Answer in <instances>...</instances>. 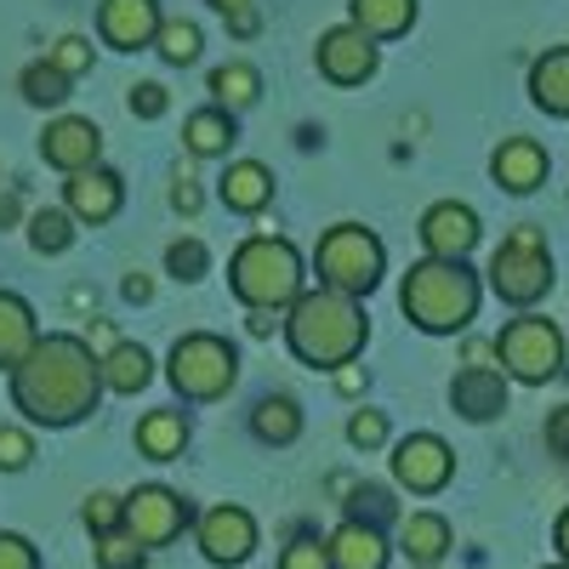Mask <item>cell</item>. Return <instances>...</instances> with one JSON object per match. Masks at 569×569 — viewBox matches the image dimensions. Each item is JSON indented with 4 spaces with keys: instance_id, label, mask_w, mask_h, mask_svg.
<instances>
[{
    "instance_id": "7",
    "label": "cell",
    "mask_w": 569,
    "mask_h": 569,
    "mask_svg": "<svg viewBox=\"0 0 569 569\" xmlns=\"http://www.w3.org/2000/svg\"><path fill=\"white\" fill-rule=\"evenodd\" d=\"M166 376L171 388L182 399L194 405H211L233 388V376H240V359H233V348L222 337H211V330H194V337H177L171 359H166Z\"/></svg>"
},
{
    "instance_id": "52",
    "label": "cell",
    "mask_w": 569,
    "mask_h": 569,
    "mask_svg": "<svg viewBox=\"0 0 569 569\" xmlns=\"http://www.w3.org/2000/svg\"><path fill=\"white\" fill-rule=\"evenodd\" d=\"M558 569H569V563H558Z\"/></svg>"
},
{
    "instance_id": "8",
    "label": "cell",
    "mask_w": 569,
    "mask_h": 569,
    "mask_svg": "<svg viewBox=\"0 0 569 569\" xmlns=\"http://www.w3.org/2000/svg\"><path fill=\"white\" fill-rule=\"evenodd\" d=\"M496 359H501L507 376H518V382H547L563 365V337H558L552 319H536V313L507 319L501 337H496Z\"/></svg>"
},
{
    "instance_id": "42",
    "label": "cell",
    "mask_w": 569,
    "mask_h": 569,
    "mask_svg": "<svg viewBox=\"0 0 569 569\" xmlns=\"http://www.w3.org/2000/svg\"><path fill=\"white\" fill-rule=\"evenodd\" d=\"M547 445H552V450H558V456L569 461V405L547 416Z\"/></svg>"
},
{
    "instance_id": "13",
    "label": "cell",
    "mask_w": 569,
    "mask_h": 569,
    "mask_svg": "<svg viewBox=\"0 0 569 569\" xmlns=\"http://www.w3.org/2000/svg\"><path fill=\"white\" fill-rule=\"evenodd\" d=\"M40 154H46V166H58L63 177H80V171H91L103 160V131L91 120H80V114H58L52 126L40 131Z\"/></svg>"
},
{
    "instance_id": "50",
    "label": "cell",
    "mask_w": 569,
    "mask_h": 569,
    "mask_svg": "<svg viewBox=\"0 0 569 569\" xmlns=\"http://www.w3.org/2000/svg\"><path fill=\"white\" fill-rule=\"evenodd\" d=\"M273 325H279V319H273V313H262V308H257V313H251V337H268V330H273Z\"/></svg>"
},
{
    "instance_id": "19",
    "label": "cell",
    "mask_w": 569,
    "mask_h": 569,
    "mask_svg": "<svg viewBox=\"0 0 569 569\" xmlns=\"http://www.w3.org/2000/svg\"><path fill=\"white\" fill-rule=\"evenodd\" d=\"M40 342V330H34V308L18 297V291H0V370H18Z\"/></svg>"
},
{
    "instance_id": "39",
    "label": "cell",
    "mask_w": 569,
    "mask_h": 569,
    "mask_svg": "<svg viewBox=\"0 0 569 569\" xmlns=\"http://www.w3.org/2000/svg\"><path fill=\"white\" fill-rule=\"evenodd\" d=\"M126 103H131V114H137V120H160V114L171 109V98H166V86H160V80H137Z\"/></svg>"
},
{
    "instance_id": "25",
    "label": "cell",
    "mask_w": 569,
    "mask_h": 569,
    "mask_svg": "<svg viewBox=\"0 0 569 569\" xmlns=\"http://www.w3.org/2000/svg\"><path fill=\"white\" fill-rule=\"evenodd\" d=\"M182 445H188L182 410H149V416L137 421V450L149 456V461H171V456H182Z\"/></svg>"
},
{
    "instance_id": "11",
    "label": "cell",
    "mask_w": 569,
    "mask_h": 569,
    "mask_svg": "<svg viewBox=\"0 0 569 569\" xmlns=\"http://www.w3.org/2000/svg\"><path fill=\"white\" fill-rule=\"evenodd\" d=\"M450 472H456V456H450V445H445L439 433H410V439H399V450H393V479H399L405 490L433 496V490L450 485Z\"/></svg>"
},
{
    "instance_id": "16",
    "label": "cell",
    "mask_w": 569,
    "mask_h": 569,
    "mask_svg": "<svg viewBox=\"0 0 569 569\" xmlns=\"http://www.w3.org/2000/svg\"><path fill=\"white\" fill-rule=\"evenodd\" d=\"M120 200H126V182L109 166H91V171L63 182V211L80 217V222H109L120 211Z\"/></svg>"
},
{
    "instance_id": "37",
    "label": "cell",
    "mask_w": 569,
    "mask_h": 569,
    "mask_svg": "<svg viewBox=\"0 0 569 569\" xmlns=\"http://www.w3.org/2000/svg\"><path fill=\"white\" fill-rule=\"evenodd\" d=\"M98 563H103V569H142L149 558H142V547L120 530V536H103V541H98Z\"/></svg>"
},
{
    "instance_id": "47",
    "label": "cell",
    "mask_w": 569,
    "mask_h": 569,
    "mask_svg": "<svg viewBox=\"0 0 569 569\" xmlns=\"http://www.w3.org/2000/svg\"><path fill=\"white\" fill-rule=\"evenodd\" d=\"M211 7H217L222 18H246V12H257V7H251V0H211Z\"/></svg>"
},
{
    "instance_id": "32",
    "label": "cell",
    "mask_w": 569,
    "mask_h": 569,
    "mask_svg": "<svg viewBox=\"0 0 569 569\" xmlns=\"http://www.w3.org/2000/svg\"><path fill=\"white\" fill-rule=\"evenodd\" d=\"M154 52L166 63H194L200 58V23H188V18H166L160 40H154Z\"/></svg>"
},
{
    "instance_id": "5",
    "label": "cell",
    "mask_w": 569,
    "mask_h": 569,
    "mask_svg": "<svg viewBox=\"0 0 569 569\" xmlns=\"http://www.w3.org/2000/svg\"><path fill=\"white\" fill-rule=\"evenodd\" d=\"M382 240L365 228V222H337L319 233V251H313V268H319V284L325 291H342V297H370L376 279H382Z\"/></svg>"
},
{
    "instance_id": "3",
    "label": "cell",
    "mask_w": 569,
    "mask_h": 569,
    "mask_svg": "<svg viewBox=\"0 0 569 569\" xmlns=\"http://www.w3.org/2000/svg\"><path fill=\"white\" fill-rule=\"evenodd\" d=\"M399 308L416 330L427 337H450V330H467L472 313H479V273L467 262H439L427 257L405 273L399 284Z\"/></svg>"
},
{
    "instance_id": "27",
    "label": "cell",
    "mask_w": 569,
    "mask_h": 569,
    "mask_svg": "<svg viewBox=\"0 0 569 569\" xmlns=\"http://www.w3.org/2000/svg\"><path fill=\"white\" fill-rule=\"evenodd\" d=\"M211 98H217V109L240 114L262 98V74L251 63H222V69H211Z\"/></svg>"
},
{
    "instance_id": "38",
    "label": "cell",
    "mask_w": 569,
    "mask_h": 569,
    "mask_svg": "<svg viewBox=\"0 0 569 569\" xmlns=\"http://www.w3.org/2000/svg\"><path fill=\"white\" fill-rule=\"evenodd\" d=\"M348 439H353L359 450L388 445V416H382V410H353V416H348Z\"/></svg>"
},
{
    "instance_id": "9",
    "label": "cell",
    "mask_w": 569,
    "mask_h": 569,
    "mask_svg": "<svg viewBox=\"0 0 569 569\" xmlns=\"http://www.w3.org/2000/svg\"><path fill=\"white\" fill-rule=\"evenodd\" d=\"M188 518H194V507H188L177 490L166 485H142L126 496V536L149 552V547H166L188 530Z\"/></svg>"
},
{
    "instance_id": "28",
    "label": "cell",
    "mask_w": 569,
    "mask_h": 569,
    "mask_svg": "<svg viewBox=\"0 0 569 569\" xmlns=\"http://www.w3.org/2000/svg\"><path fill=\"white\" fill-rule=\"evenodd\" d=\"M251 427H257V439L262 445H291L302 433V410L291 393H268L257 410H251Z\"/></svg>"
},
{
    "instance_id": "2",
    "label": "cell",
    "mask_w": 569,
    "mask_h": 569,
    "mask_svg": "<svg viewBox=\"0 0 569 569\" xmlns=\"http://www.w3.org/2000/svg\"><path fill=\"white\" fill-rule=\"evenodd\" d=\"M284 342H291V353L313 370H342L365 353L370 319L353 297L319 284V291H302L291 308H284Z\"/></svg>"
},
{
    "instance_id": "51",
    "label": "cell",
    "mask_w": 569,
    "mask_h": 569,
    "mask_svg": "<svg viewBox=\"0 0 569 569\" xmlns=\"http://www.w3.org/2000/svg\"><path fill=\"white\" fill-rule=\"evenodd\" d=\"M410 569H439V563H410Z\"/></svg>"
},
{
    "instance_id": "15",
    "label": "cell",
    "mask_w": 569,
    "mask_h": 569,
    "mask_svg": "<svg viewBox=\"0 0 569 569\" xmlns=\"http://www.w3.org/2000/svg\"><path fill=\"white\" fill-rule=\"evenodd\" d=\"M200 552L211 563H246L257 552V518L246 507H211L200 518Z\"/></svg>"
},
{
    "instance_id": "33",
    "label": "cell",
    "mask_w": 569,
    "mask_h": 569,
    "mask_svg": "<svg viewBox=\"0 0 569 569\" xmlns=\"http://www.w3.org/2000/svg\"><path fill=\"white\" fill-rule=\"evenodd\" d=\"M86 530H98V541L103 536H120L126 530V496H109V490L86 496Z\"/></svg>"
},
{
    "instance_id": "24",
    "label": "cell",
    "mask_w": 569,
    "mask_h": 569,
    "mask_svg": "<svg viewBox=\"0 0 569 569\" xmlns=\"http://www.w3.org/2000/svg\"><path fill=\"white\" fill-rule=\"evenodd\" d=\"M399 552L410 563H439L450 552V518L439 512H410L405 525H399Z\"/></svg>"
},
{
    "instance_id": "23",
    "label": "cell",
    "mask_w": 569,
    "mask_h": 569,
    "mask_svg": "<svg viewBox=\"0 0 569 569\" xmlns=\"http://www.w3.org/2000/svg\"><path fill=\"white\" fill-rule=\"evenodd\" d=\"M530 98H536V109L569 120V46H558V52L530 63Z\"/></svg>"
},
{
    "instance_id": "1",
    "label": "cell",
    "mask_w": 569,
    "mask_h": 569,
    "mask_svg": "<svg viewBox=\"0 0 569 569\" xmlns=\"http://www.w3.org/2000/svg\"><path fill=\"white\" fill-rule=\"evenodd\" d=\"M103 359L86 348V337H40L34 353L12 370V405L40 427H74L98 410Z\"/></svg>"
},
{
    "instance_id": "48",
    "label": "cell",
    "mask_w": 569,
    "mask_h": 569,
    "mask_svg": "<svg viewBox=\"0 0 569 569\" xmlns=\"http://www.w3.org/2000/svg\"><path fill=\"white\" fill-rule=\"evenodd\" d=\"M552 541H558V552H563V563H569V507H563V518H558V530H552Z\"/></svg>"
},
{
    "instance_id": "46",
    "label": "cell",
    "mask_w": 569,
    "mask_h": 569,
    "mask_svg": "<svg viewBox=\"0 0 569 569\" xmlns=\"http://www.w3.org/2000/svg\"><path fill=\"white\" fill-rule=\"evenodd\" d=\"M18 211H23V200H18V194H0V228H12V222H18Z\"/></svg>"
},
{
    "instance_id": "35",
    "label": "cell",
    "mask_w": 569,
    "mask_h": 569,
    "mask_svg": "<svg viewBox=\"0 0 569 569\" xmlns=\"http://www.w3.org/2000/svg\"><path fill=\"white\" fill-rule=\"evenodd\" d=\"M166 268H171V279H206L211 251H206L200 240H177V246L166 251Z\"/></svg>"
},
{
    "instance_id": "26",
    "label": "cell",
    "mask_w": 569,
    "mask_h": 569,
    "mask_svg": "<svg viewBox=\"0 0 569 569\" xmlns=\"http://www.w3.org/2000/svg\"><path fill=\"white\" fill-rule=\"evenodd\" d=\"M182 142H188V154H228V142H233V114L228 109H200V114H188L182 120Z\"/></svg>"
},
{
    "instance_id": "10",
    "label": "cell",
    "mask_w": 569,
    "mask_h": 569,
    "mask_svg": "<svg viewBox=\"0 0 569 569\" xmlns=\"http://www.w3.org/2000/svg\"><path fill=\"white\" fill-rule=\"evenodd\" d=\"M313 63H319V74H325L330 86H365L382 58H376V40H370V34H359L353 23H337V29L319 34Z\"/></svg>"
},
{
    "instance_id": "29",
    "label": "cell",
    "mask_w": 569,
    "mask_h": 569,
    "mask_svg": "<svg viewBox=\"0 0 569 569\" xmlns=\"http://www.w3.org/2000/svg\"><path fill=\"white\" fill-rule=\"evenodd\" d=\"M149 376H154V359L142 353L137 342H120L114 353H103V388H114V393L149 388Z\"/></svg>"
},
{
    "instance_id": "21",
    "label": "cell",
    "mask_w": 569,
    "mask_h": 569,
    "mask_svg": "<svg viewBox=\"0 0 569 569\" xmlns=\"http://www.w3.org/2000/svg\"><path fill=\"white\" fill-rule=\"evenodd\" d=\"M330 563H337V569H382L388 563L382 530L365 525V518H348V525L330 536Z\"/></svg>"
},
{
    "instance_id": "6",
    "label": "cell",
    "mask_w": 569,
    "mask_h": 569,
    "mask_svg": "<svg viewBox=\"0 0 569 569\" xmlns=\"http://www.w3.org/2000/svg\"><path fill=\"white\" fill-rule=\"evenodd\" d=\"M490 291L512 308H530L552 291V257H547V233L541 228H512L490 257Z\"/></svg>"
},
{
    "instance_id": "30",
    "label": "cell",
    "mask_w": 569,
    "mask_h": 569,
    "mask_svg": "<svg viewBox=\"0 0 569 569\" xmlns=\"http://www.w3.org/2000/svg\"><path fill=\"white\" fill-rule=\"evenodd\" d=\"M29 246H34L40 257L69 251V246H74V217H69V211H58V206L34 211V217H29Z\"/></svg>"
},
{
    "instance_id": "4",
    "label": "cell",
    "mask_w": 569,
    "mask_h": 569,
    "mask_svg": "<svg viewBox=\"0 0 569 569\" xmlns=\"http://www.w3.org/2000/svg\"><path fill=\"white\" fill-rule=\"evenodd\" d=\"M228 284L233 297H240L251 313H279L291 308L302 297V257L291 240H273V233H257V240H246L240 251H233L228 262Z\"/></svg>"
},
{
    "instance_id": "45",
    "label": "cell",
    "mask_w": 569,
    "mask_h": 569,
    "mask_svg": "<svg viewBox=\"0 0 569 569\" xmlns=\"http://www.w3.org/2000/svg\"><path fill=\"white\" fill-rule=\"evenodd\" d=\"M126 297H131V302H149V297H154V284L142 279V273H131V279H126Z\"/></svg>"
},
{
    "instance_id": "22",
    "label": "cell",
    "mask_w": 569,
    "mask_h": 569,
    "mask_svg": "<svg viewBox=\"0 0 569 569\" xmlns=\"http://www.w3.org/2000/svg\"><path fill=\"white\" fill-rule=\"evenodd\" d=\"M348 23L370 40H399L416 23V0H348Z\"/></svg>"
},
{
    "instance_id": "18",
    "label": "cell",
    "mask_w": 569,
    "mask_h": 569,
    "mask_svg": "<svg viewBox=\"0 0 569 569\" xmlns=\"http://www.w3.org/2000/svg\"><path fill=\"white\" fill-rule=\"evenodd\" d=\"M490 171H496V182L507 188V194H530V188L547 182V149L536 137H507L490 154Z\"/></svg>"
},
{
    "instance_id": "17",
    "label": "cell",
    "mask_w": 569,
    "mask_h": 569,
    "mask_svg": "<svg viewBox=\"0 0 569 569\" xmlns=\"http://www.w3.org/2000/svg\"><path fill=\"white\" fill-rule=\"evenodd\" d=\"M450 405H456L467 421H496V416L507 410V376L490 370V365H467V370H456Z\"/></svg>"
},
{
    "instance_id": "12",
    "label": "cell",
    "mask_w": 569,
    "mask_h": 569,
    "mask_svg": "<svg viewBox=\"0 0 569 569\" xmlns=\"http://www.w3.org/2000/svg\"><path fill=\"white\" fill-rule=\"evenodd\" d=\"M421 246L427 257H439V262H467V251L479 246V211L461 206V200H439V206H427L421 211Z\"/></svg>"
},
{
    "instance_id": "41",
    "label": "cell",
    "mask_w": 569,
    "mask_h": 569,
    "mask_svg": "<svg viewBox=\"0 0 569 569\" xmlns=\"http://www.w3.org/2000/svg\"><path fill=\"white\" fill-rule=\"evenodd\" d=\"M0 569H40V552L29 536L18 530H0Z\"/></svg>"
},
{
    "instance_id": "49",
    "label": "cell",
    "mask_w": 569,
    "mask_h": 569,
    "mask_svg": "<svg viewBox=\"0 0 569 569\" xmlns=\"http://www.w3.org/2000/svg\"><path fill=\"white\" fill-rule=\"evenodd\" d=\"M257 23H262L257 12H246V18H228V29H233V34H257Z\"/></svg>"
},
{
    "instance_id": "31",
    "label": "cell",
    "mask_w": 569,
    "mask_h": 569,
    "mask_svg": "<svg viewBox=\"0 0 569 569\" xmlns=\"http://www.w3.org/2000/svg\"><path fill=\"white\" fill-rule=\"evenodd\" d=\"M18 86H23V98H29L34 109H58V103H69V86H74V80H69L63 69H52V63H29Z\"/></svg>"
},
{
    "instance_id": "36",
    "label": "cell",
    "mask_w": 569,
    "mask_h": 569,
    "mask_svg": "<svg viewBox=\"0 0 569 569\" xmlns=\"http://www.w3.org/2000/svg\"><path fill=\"white\" fill-rule=\"evenodd\" d=\"M46 63L63 69L69 80H74V74H86V69H91V40H86V34H63V40L52 46V58H46Z\"/></svg>"
},
{
    "instance_id": "43",
    "label": "cell",
    "mask_w": 569,
    "mask_h": 569,
    "mask_svg": "<svg viewBox=\"0 0 569 569\" xmlns=\"http://www.w3.org/2000/svg\"><path fill=\"white\" fill-rule=\"evenodd\" d=\"M171 206H177L182 217H194V211H200V188L188 182V177H177V182H171Z\"/></svg>"
},
{
    "instance_id": "44",
    "label": "cell",
    "mask_w": 569,
    "mask_h": 569,
    "mask_svg": "<svg viewBox=\"0 0 569 569\" xmlns=\"http://www.w3.org/2000/svg\"><path fill=\"white\" fill-rule=\"evenodd\" d=\"M359 382H365L359 365H342V370H337V388H342V393H359Z\"/></svg>"
},
{
    "instance_id": "40",
    "label": "cell",
    "mask_w": 569,
    "mask_h": 569,
    "mask_svg": "<svg viewBox=\"0 0 569 569\" xmlns=\"http://www.w3.org/2000/svg\"><path fill=\"white\" fill-rule=\"evenodd\" d=\"M29 456H34V439L23 433V427H0V472L29 467Z\"/></svg>"
},
{
    "instance_id": "20",
    "label": "cell",
    "mask_w": 569,
    "mask_h": 569,
    "mask_svg": "<svg viewBox=\"0 0 569 569\" xmlns=\"http://www.w3.org/2000/svg\"><path fill=\"white\" fill-rule=\"evenodd\" d=\"M217 194H222V206H228V211L257 217V211L273 200V171H268V166H257V160H233V166L222 171V182H217Z\"/></svg>"
},
{
    "instance_id": "14",
    "label": "cell",
    "mask_w": 569,
    "mask_h": 569,
    "mask_svg": "<svg viewBox=\"0 0 569 569\" xmlns=\"http://www.w3.org/2000/svg\"><path fill=\"white\" fill-rule=\"evenodd\" d=\"M160 29H166L160 0H103L98 7V34L114 52H142V46L160 40Z\"/></svg>"
},
{
    "instance_id": "34",
    "label": "cell",
    "mask_w": 569,
    "mask_h": 569,
    "mask_svg": "<svg viewBox=\"0 0 569 569\" xmlns=\"http://www.w3.org/2000/svg\"><path fill=\"white\" fill-rule=\"evenodd\" d=\"M279 569H337V563H330V541H319V536H297L291 547L279 552Z\"/></svg>"
}]
</instances>
